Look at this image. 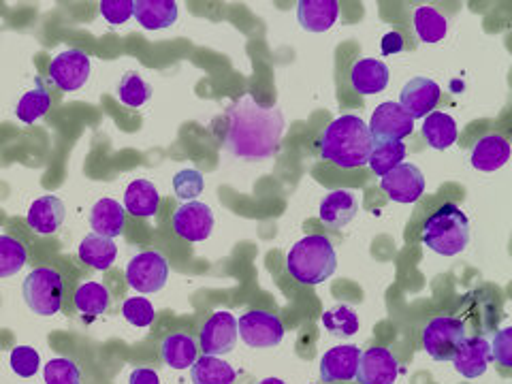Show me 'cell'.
<instances>
[{
  "mask_svg": "<svg viewBox=\"0 0 512 384\" xmlns=\"http://www.w3.org/2000/svg\"><path fill=\"white\" fill-rule=\"evenodd\" d=\"M284 116L278 107H265L252 96L235 101L227 109L224 148L237 158L265 160L280 152Z\"/></svg>",
  "mask_w": 512,
  "mask_h": 384,
  "instance_id": "1",
  "label": "cell"
},
{
  "mask_svg": "<svg viewBox=\"0 0 512 384\" xmlns=\"http://www.w3.org/2000/svg\"><path fill=\"white\" fill-rule=\"evenodd\" d=\"M374 139L367 124L355 116L335 118L318 139V150L327 163L340 169H359L367 165Z\"/></svg>",
  "mask_w": 512,
  "mask_h": 384,
  "instance_id": "2",
  "label": "cell"
},
{
  "mask_svg": "<svg viewBox=\"0 0 512 384\" xmlns=\"http://www.w3.org/2000/svg\"><path fill=\"white\" fill-rule=\"evenodd\" d=\"M286 269L299 284L316 286L329 280L338 269V254L325 235H308L288 250Z\"/></svg>",
  "mask_w": 512,
  "mask_h": 384,
  "instance_id": "3",
  "label": "cell"
},
{
  "mask_svg": "<svg viewBox=\"0 0 512 384\" xmlns=\"http://www.w3.org/2000/svg\"><path fill=\"white\" fill-rule=\"evenodd\" d=\"M423 244L436 254L457 256L470 244V220L455 203H444L423 224Z\"/></svg>",
  "mask_w": 512,
  "mask_h": 384,
  "instance_id": "4",
  "label": "cell"
},
{
  "mask_svg": "<svg viewBox=\"0 0 512 384\" xmlns=\"http://www.w3.org/2000/svg\"><path fill=\"white\" fill-rule=\"evenodd\" d=\"M22 297L30 312L37 316H54L62 310L64 278L50 265L35 267L22 284Z\"/></svg>",
  "mask_w": 512,
  "mask_h": 384,
  "instance_id": "5",
  "label": "cell"
},
{
  "mask_svg": "<svg viewBox=\"0 0 512 384\" xmlns=\"http://www.w3.org/2000/svg\"><path fill=\"white\" fill-rule=\"evenodd\" d=\"M169 280V261L160 250L137 252L126 265V282L139 295L163 291Z\"/></svg>",
  "mask_w": 512,
  "mask_h": 384,
  "instance_id": "6",
  "label": "cell"
},
{
  "mask_svg": "<svg viewBox=\"0 0 512 384\" xmlns=\"http://www.w3.org/2000/svg\"><path fill=\"white\" fill-rule=\"evenodd\" d=\"M466 338V323L455 316L431 318L423 329V346L434 361H451Z\"/></svg>",
  "mask_w": 512,
  "mask_h": 384,
  "instance_id": "7",
  "label": "cell"
},
{
  "mask_svg": "<svg viewBox=\"0 0 512 384\" xmlns=\"http://www.w3.org/2000/svg\"><path fill=\"white\" fill-rule=\"evenodd\" d=\"M237 333L246 346L265 350V348L280 346L286 329L282 320L274 312L248 310L237 320Z\"/></svg>",
  "mask_w": 512,
  "mask_h": 384,
  "instance_id": "8",
  "label": "cell"
},
{
  "mask_svg": "<svg viewBox=\"0 0 512 384\" xmlns=\"http://www.w3.org/2000/svg\"><path fill=\"white\" fill-rule=\"evenodd\" d=\"M237 318L229 310H218L205 320L199 335V350L210 357L231 355L237 344Z\"/></svg>",
  "mask_w": 512,
  "mask_h": 384,
  "instance_id": "9",
  "label": "cell"
},
{
  "mask_svg": "<svg viewBox=\"0 0 512 384\" xmlns=\"http://www.w3.org/2000/svg\"><path fill=\"white\" fill-rule=\"evenodd\" d=\"M173 231L190 244L205 242L214 231V212L210 205L201 201L182 203L173 214Z\"/></svg>",
  "mask_w": 512,
  "mask_h": 384,
  "instance_id": "10",
  "label": "cell"
},
{
  "mask_svg": "<svg viewBox=\"0 0 512 384\" xmlns=\"http://www.w3.org/2000/svg\"><path fill=\"white\" fill-rule=\"evenodd\" d=\"M380 188L395 203H416L425 192V175L416 165L402 163L382 175Z\"/></svg>",
  "mask_w": 512,
  "mask_h": 384,
  "instance_id": "11",
  "label": "cell"
},
{
  "mask_svg": "<svg viewBox=\"0 0 512 384\" xmlns=\"http://www.w3.org/2000/svg\"><path fill=\"white\" fill-rule=\"evenodd\" d=\"M90 77V56L82 50H64L50 62V82L62 92L84 88Z\"/></svg>",
  "mask_w": 512,
  "mask_h": 384,
  "instance_id": "12",
  "label": "cell"
},
{
  "mask_svg": "<svg viewBox=\"0 0 512 384\" xmlns=\"http://www.w3.org/2000/svg\"><path fill=\"white\" fill-rule=\"evenodd\" d=\"M374 141H404L414 131V120L399 103H380L367 124Z\"/></svg>",
  "mask_w": 512,
  "mask_h": 384,
  "instance_id": "13",
  "label": "cell"
},
{
  "mask_svg": "<svg viewBox=\"0 0 512 384\" xmlns=\"http://www.w3.org/2000/svg\"><path fill=\"white\" fill-rule=\"evenodd\" d=\"M402 367L391 350L374 346L361 352L355 380L359 384H395Z\"/></svg>",
  "mask_w": 512,
  "mask_h": 384,
  "instance_id": "14",
  "label": "cell"
},
{
  "mask_svg": "<svg viewBox=\"0 0 512 384\" xmlns=\"http://www.w3.org/2000/svg\"><path fill=\"white\" fill-rule=\"evenodd\" d=\"M442 99L440 86L429 77H414L402 88L399 94V105L406 111L412 120H419L429 116L431 111Z\"/></svg>",
  "mask_w": 512,
  "mask_h": 384,
  "instance_id": "15",
  "label": "cell"
},
{
  "mask_svg": "<svg viewBox=\"0 0 512 384\" xmlns=\"http://www.w3.org/2000/svg\"><path fill=\"white\" fill-rule=\"evenodd\" d=\"M361 350L355 344H342L327 350L320 359V380L325 384L350 382L357 376Z\"/></svg>",
  "mask_w": 512,
  "mask_h": 384,
  "instance_id": "16",
  "label": "cell"
},
{
  "mask_svg": "<svg viewBox=\"0 0 512 384\" xmlns=\"http://www.w3.org/2000/svg\"><path fill=\"white\" fill-rule=\"evenodd\" d=\"M359 207L361 203L355 190H346V188L331 190L329 195L320 201L318 218L325 222V227L340 231L357 218Z\"/></svg>",
  "mask_w": 512,
  "mask_h": 384,
  "instance_id": "17",
  "label": "cell"
},
{
  "mask_svg": "<svg viewBox=\"0 0 512 384\" xmlns=\"http://www.w3.org/2000/svg\"><path fill=\"white\" fill-rule=\"evenodd\" d=\"M457 374L463 378H478L487 372L491 359V344L485 338V335H476V338H466L455 352V357L451 359Z\"/></svg>",
  "mask_w": 512,
  "mask_h": 384,
  "instance_id": "18",
  "label": "cell"
},
{
  "mask_svg": "<svg viewBox=\"0 0 512 384\" xmlns=\"http://www.w3.org/2000/svg\"><path fill=\"white\" fill-rule=\"evenodd\" d=\"M510 160V141L500 133L480 137L470 152V163L476 171L493 173L502 169Z\"/></svg>",
  "mask_w": 512,
  "mask_h": 384,
  "instance_id": "19",
  "label": "cell"
},
{
  "mask_svg": "<svg viewBox=\"0 0 512 384\" xmlns=\"http://www.w3.org/2000/svg\"><path fill=\"white\" fill-rule=\"evenodd\" d=\"M391 71L387 64L376 58H361L350 69V86L363 96L380 94L389 86Z\"/></svg>",
  "mask_w": 512,
  "mask_h": 384,
  "instance_id": "20",
  "label": "cell"
},
{
  "mask_svg": "<svg viewBox=\"0 0 512 384\" xmlns=\"http://www.w3.org/2000/svg\"><path fill=\"white\" fill-rule=\"evenodd\" d=\"M64 216H67V207H64L62 199L54 195H43L30 205L26 224L39 235H54L62 227Z\"/></svg>",
  "mask_w": 512,
  "mask_h": 384,
  "instance_id": "21",
  "label": "cell"
},
{
  "mask_svg": "<svg viewBox=\"0 0 512 384\" xmlns=\"http://www.w3.org/2000/svg\"><path fill=\"white\" fill-rule=\"evenodd\" d=\"M340 18L338 0H301L297 5V20L308 32H327Z\"/></svg>",
  "mask_w": 512,
  "mask_h": 384,
  "instance_id": "22",
  "label": "cell"
},
{
  "mask_svg": "<svg viewBox=\"0 0 512 384\" xmlns=\"http://www.w3.org/2000/svg\"><path fill=\"white\" fill-rule=\"evenodd\" d=\"M126 210L116 199H101L92 205L90 210V227L96 235L116 239L124 233Z\"/></svg>",
  "mask_w": 512,
  "mask_h": 384,
  "instance_id": "23",
  "label": "cell"
},
{
  "mask_svg": "<svg viewBox=\"0 0 512 384\" xmlns=\"http://www.w3.org/2000/svg\"><path fill=\"white\" fill-rule=\"evenodd\" d=\"M199 340L190 333H171L160 344V357L173 370H188L199 359Z\"/></svg>",
  "mask_w": 512,
  "mask_h": 384,
  "instance_id": "24",
  "label": "cell"
},
{
  "mask_svg": "<svg viewBox=\"0 0 512 384\" xmlns=\"http://www.w3.org/2000/svg\"><path fill=\"white\" fill-rule=\"evenodd\" d=\"M178 3L175 0H135L133 15L139 26L146 30H163L178 20Z\"/></svg>",
  "mask_w": 512,
  "mask_h": 384,
  "instance_id": "25",
  "label": "cell"
},
{
  "mask_svg": "<svg viewBox=\"0 0 512 384\" xmlns=\"http://www.w3.org/2000/svg\"><path fill=\"white\" fill-rule=\"evenodd\" d=\"M124 210L135 218H152L160 207V195L152 182L133 180L124 190Z\"/></svg>",
  "mask_w": 512,
  "mask_h": 384,
  "instance_id": "26",
  "label": "cell"
},
{
  "mask_svg": "<svg viewBox=\"0 0 512 384\" xmlns=\"http://www.w3.org/2000/svg\"><path fill=\"white\" fill-rule=\"evenodd\" d=\"M79 259H82L86 265H90L96 271H107L111 265L116 263L118 256V246L114 244V239L103 237L90 233L82 239V244L77 248Z\"/></svg>",
  "mask_w": 512,
  "mask_h": 384,
  "instance_id": "27",
  "label": "cell"
},
{
  "mask_svg": "<svg viewBox=\"0 0 512 384\" xmlns=\"http://www.w3.org/2000/svg\"><path fill=\"white\" fill-rule=\"evenodd\" d=\"M423 137L434 150H448L455 146L459 137L455 118L444 114V111H431L423 122Z\"/></svg>",
  "mask_w": 512,
  "mask_h": 384,
  "instance_id": "28",
  "label": "cell"
},
{
  "mask_svg": "<svg viewBox=\"0 0 512 384\" xmlns=\"http://www.w3.org/2000/svg\"><path fill=\"white\" fill-rule=\"evenodd\" d=\"M79 314L103 316L111 308V291L103 282H82L73 295Z\"/></svg>",
  "mask_w": 512,
  "mask_h": 384,
  "instance_id": "29",
  "label": "cell"
},
{
  "mask_svg": "<svg viewBox=\"0 0 512 384\" xmlns=\"http://www.w3.org/2000/svg\"><path fill=\"white\" fill-rule=\"evenodd\" d=\"M190 378L192 384H233L237 372L233 370V365L220 357L201 355L190 367Z\"/></svg>",
  "mask_w": 512,
  "mask_h": 384,
  "instance_id": "30",
  "label": "cell"
},
{
  "mask_svg": "<svg viewBox=\"0 0 512 384\" xmlns=\"http://www.w3.org/2000/svg\"><path fill=\"white\" fill-rule=\"evenodd\" d=\"M414 32L423 43H440L444 41L448 32V20L446 15L440 13L436 7L423 5L414 11Z\"/></svg>",
  "mask_w": 512,
  "mask_h": 384,
  "instance_id": "31",
  "label": "cell"
},
{
  "mask_svg": "<svg viewBox=\"0 0 512 384\" xmlns=\"http://www.w3.org/2000/svg\"><path fill=\"white\" fill-rule=\"evenodd\" d=\"M50 107H52V94L41 79H37V86L28 90L20 99L18 107H15V116H18L22 124H35L47 114V111H50Z\"/></svg>",
  "mask_w": 512,
  "mask_h": 384,
  "instance_id": "32",
  "label": "cell"
},
{
  "mask_svg": "<svg viewBox=\"0 0 512 384\" xmlns=\"http://www.w3.org/2000/svg\"><path fill=\"white\" fill-rule=\"evenodd\" d=\"M406 158V146L404 141H374V148L370 152V160L367 165L382 178L384 173H389L397 165H402Z\"/></svg>",
  "mask_w": 512,
  "mask_h": 384,
  "instance_id": "33",
  "label": "cell"
},
{
  "mask_svg": "<svg viewBox=\"0 0 512 384\" xmlns=\"http://www.w3.org/2000/svg\"><path fill=\"white\" fill-rule=\"evenodd\" d=\"M323 327L333 335V338H352V335L359 333L361 320L355 308L344 306H333L323 314Z\"/></svg>",
  "mask_w": 512,
  "mask_h": 384,
  "instance_id": "34",
  "label": "cell"
},
{
  "mask_svg": "<svg viewBox=\"0 0 512 384\" xmlns=\"http://www.w3.org/2000/svg\"><path fill=\"white\" fill-rule=\"evenodd\" d=\"M28 261V252L20 239L0 233V280L20 274Z\"/></svg>",
  "mask_w": 512,
  "mask_h": 384,
  "instance_id": "35",
  "label": "cell"
},
{
  "mask_svg": "<svg viewBox=\"0 0 512 384\" xmlns=\"http://www.w3.org/2000/svg\"><path fill=\"white\" fill-rule=\"evenodd\" d=\"M118 96L120 101L126 107H141L150 101L152 96V86L143 79L137 71H126L120 79V86H118Z\"/></svg>",
  "mask_w": 512,
  "mask_h": 384,
  "instance_id": "36",
  "label": "cell"
},
{
  "mask_svg": "<svg viewBox=\"0 0 512 384\" xmlns=\"http://www.w3.org/2000/svg\"><path fill=\"white\" fill-rule=\"evenodd\" d=\"M45 384H82V372L75 361L67 357L50 359L43 367Z\"/></svg>",
  "mask_w": 512,
  "mask_h": 384,
  "instance_id": "37",
  "label": "cell"
},
{
  "mask_svg": "<svg viewBox=\"0 0 512 384\" xmlns=\"http://www.w3.org/2000/svg\"><path fill=\"white\" fill-rule=\"evenodd\" d=\"M203 188H205V180H203V173L199 169H182L175 173L173 192L180 201H184V203L197 201V197H201Z\"/></svg>",
  "mask_w": 512,
  "mask_h": 384,
  "instance_id": "38",
  "label": "cell"
},
{
  "mask_svg": "<svg viewBox=\"0 0 512 384\" xmlns=\"http://www.w3.org/2000/svg\"><path fill=\"white\" fill-rule=\"evenodd\" d=\"M122 316L126 318L128 325H133L137 329H146L154 323L156 310L146 297H128L122 303Z\"/></svg>",
  "mask_w": 512,
  "mask_h": 384,
  "instance_id": "39",
  "label": "cell"
},
{
  "mask_svg": "<svg viewBox=\"0 0 512 384\" xmlns=\"http://www.w3.org/2000/svg\"><path fill=\"white\" fill-rule=\"evenodd\" d=\"M9 361L11 370L20 378H32L41 370V355L32 346H15Z\"/></svg>",
  "mask_w": 512,
  "mask_h": 384,
  "instance_id": "40",
  "label": "cell"
},
{
  "mask_svg": "<svg viewBox=\"0 0 512 384\" xmlns=\"http://www.w3.org/2000/svg\"><path fill=\"white\" fill-rule=\"evenodd\" d=\"M99 11L109 26H122L133 18L135 0H101Z\"/></svg>",
  "mask_w": 512,
  "mask_h": 384,
  "instance_id": "41",
  "label": "cell"
},
{
  "mask_svg": "<svg viewBox=\"0 0 512 384\" xmlns=\"http://www.w3.org/2000/svg\"><path fill=\"white\" fill-rule=\"evenodd\" d=\"M491 359L502 367H512V327L502 329L491 344Z\"/></svg>",
  "mask_w": 512,
  "mask_h": 384,
  "instance_id": "42",
  "label": "cell"
},
{
  "mask_svg": "<svg viewBox=\"0 0 512 384\" xmlns=\"http://www.w3.org/2000/svg\"><path fill=\"white\" fill-rule=\"evenodd\" d=\"M404 47H406V41H404L402 32L393 30V32H387V35L382 37V54H384V56L404 52Z\"/></svg>",
  "mask_w": 512,
  "mask_h": 384,
  "instance_id": "43",
  "label": "cell"
},
{
  "mask_svg": "<svg viewBox=\"0 0 512 384\" xmlns=\"http://www.w3.org/2000/svg\"><path fill=\"white\" fill-rule=\"evenodd\" d=\"M128 384H160V378H158V372L152 370V367H137V370L131 372Z\"/></svg>",
  "mask_w": 512,
  "mask_h": 384,
  "instance_id": "44",
  "label": "cell"
},
{
  "mask_svg": "<svg viewBox=\"0 0 512 384\" xmlns=\"http://www.w3.org/2000/svg\"><path fill=\"white\" fill-rule=\"evenodd\" d=\"M256 384H286V382L280 380V378H263L261 382H256Z\"/></svg>",
  "mask_w": 512,
  "mask_h": 384,
  "instance_id": "45",
  "label": "cell"
}]
</instances>
